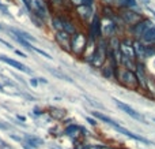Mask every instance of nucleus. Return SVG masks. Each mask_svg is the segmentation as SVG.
Wrapping results in <instances>:
<instances>
[{"mask_svg":"<svg viewBox=\"0 0 155 149\" xmlns=\"http://www.w3.org/2000/svg\"><path fill=\"white\" fill-rule=\"evenodd\" d=\"M91 114H93V116L95 118V119H99L102 123H106L107 126L113 127L116 131H118V133L123 134V136L128 137V138H131V140H135V141H137V142H142V144H144V145H153V141H150V140L144 138V137L140 136V134H135V133H132L131 130H128V129H125L124 126H121L120 123H117L116 120H113L112 118H109L107 115L101 114V112H97V111L91 112Z\"/></svg>","mask_w":155,"mask_h":149,"instance_id":"nucleus-1","label":"nucleus"},{"mask_svg":"<svg viewBox=\"0 0 155 149\" xmlns=\"http://www.w3.org/2000/svg\"><path fill=\"white\" fill-rule=\"evenodd\" d=\"M88 37L82 32H76L75 34L71 36V54L76 56H82L87 47Z\"/></svg>","mask_w":155,"mask_h":149,"instance_id":"nucleus-2","label":"nucleus"},{"mask_svg":"<svg viewBox=\"0 0 155 149\" xmlns=\"http://www.w3.org/2000/svg\"><path fill=\"white\" fill-rule=\"evenodd\" d=\"M107 52H109V47H107L106 41H99V44L95 47V51L93 54V57H91L90 64L93 67H102L107 57Z\"/></svg>","mask_w":155,"mask_h":149,"instance_id":"nucleus-3","label":"nucleus"},{"mask_svg":"<svg viewBox=\"0 0 155 149\" xmlns=\"http://www.w3.org/2000/svg\"><path fill=\"white\" fill-rule=\"evenodd\" d=\"M117 79L121 82V85H124L125 88H128V89H131V90H135V89L139 88V82H137V78H136L135 71L123 68L121 71H118Z\"/></svg>","mask_w":155,"mask_h":149,"instance_id":"nucleus-4","label":"nucleus"},{"mask_svg":"<svg viewBox=\"0 0 155 149\" xmlns=\"http://www.w3.org/2000/svg\"><path fill=\"white\" fill-rule=\"evenodd\" d=\"M30 4H31V12L30 14L38 16L45 22V19L49 16V10L45 0H30Z\"/></svg>","mask_w":155,"mask_h":149,"instance_id":"nucleus-5","label":"nucleus"},{"mask_svg":"<svg viewBox=\"0 0 155 149\" xmlns=\"http://www.w3.org/2000/svg\"><path fill=\"white\" fill-rule=\"evenodd\" d=\"M114 104L117 106V108H120L123 112H125L127 115H129L131 118H134L135 120H137V122H142V123H147V119H146L144 116H143L140 112H137L136 109H134L129 104H127V103H123V101H120V100H117V99H114Z\"/></svg>","mask_w":155,"mask_h":149,"instance_id":"nucleus-6","label":"nucleus"},{"mask_svg":"<svg viewBox=\"0 0 155 149\" xmlns=\"http://www.w3.org/2000/svg\"><path fill=\"white\" fill-rule=\"evenodd\" d=\"M88 37L93 38L94 41L99 40L102 37V19L97 14H94L93 19L90 22V26H88Z\"/></svg>","mask_w":155,"mask_h":149,"instance_id":"nucleus-7","label":"nucleus"},{"mask_svg":"<svg viewBox=\"0 0 155 149\" xmlns=\"http://www.w3.org/2000/svg\"><path fill=\"white\" fill-rule=\"evenodd\" d=\"M134 51L137 63H143L147 57H150L151 52H153L150 49V47H146L140 40H134Z\"/></svg>","mask_w":155,"mask_h":149,"instance_id":"nucleus-8","label":"nucleus"},{"mask_svg":"<svg viewBox=\"0 0 155 149\" xmlns=\"http://www.w3.org/2000/svg\"><path fill=\"white\" fill-rule=\"evenodd\" d=\"M153 26H154L153 21H150V19H147V18H143L140 22H137L135 26H132V34H134L135 40H140L142 36L146 33V30H148Z\"/></svg>","mask_w":155,"mask_h":149,"instance_id":"nucleus-9","label":"nucleus"},{"mask_svg":"<svg viewBox=\"0 0 155 149\" xmlns=\"http://www.w3.org/2000/svg\"><path fill=\"white\" fill-rule=\"evenodd\" d=\"M0 62L5 63V64H8V66H11L12 68H15V70H18V71H22V73H25V74L33 75V70H30V68L27 67V66H25L23 63L18 62V60H15V59H11V57H8L7 55L0 54Z\"/></svg>","mask_w":155,"mask_h":149,"instance_id":"nucleus-10","label":"nucleus"},{"mask_svg":"<svg viewBox=\"0 0 155 149\" xmlns=\"http://www.w3.org/2000/svg\"><path fill=\"white\" fill-rule=\"evenodd\" d=\"M121 19L125 22L127 25H131V26H135L137 22H140L143 19V16L140 15L139 12H135V11L129 10V8H125V10H121L120 14Z\"/></svg>","mask_w":155,"mask_h":149,"instance_id":"nucleus-11","label":"nucleus"},{"mask_svg":"<svg viewBox=\"0 0 155 149\" xmlns=\"http://www.w3.org/2000/svg\"><path fill=\"white\" fill-rule=\"evenodd\" d=\"M120 55L136 62V56H135V51H134V41L128 40V38L120 41Z\"/></svg>","mask_w":155,"mask_h":149,"instance_id":"nucleus-12","label":"nucleus"},{"mask_svg":"<svg viewBox=\"0 0 155 149\" xmlns=\"http://www.w3.org/2000/svg\"><path fill=\"white\" fill-rule=\"evenodd\" d=\"M63 134H64L65 137H68V138H71L74 142H76V141H79V140H82V126L76 125V123L68 125V126H65Z\"/></svg>","mask_w":155,"mask_h":149,"instance_id":"nucleus-13","label":"nucleus"},{"mask_svg":"<svg viewBox=\"0 0 155 149\" xmlns=\"http://www.w3.org/2000/svg\"><path fill=\"white\" fill-rule=\"evenodd\" d=\"M105 4L110 8H120V10H125V8H134L136 7V0H104Z\"/></svg>","mask_w":155,"mask_h":149,"instance_id":"nucleus-14","label":"nucleus"},{"mask_svg":"<svg viewBox=\"0 0 155 149\" xmlns=\"http://www.w3.org/2000/svg\"><path fill=\"white\" fill-rule=\"evenodd\" d=\"M54 40L61 49H64L65 52H71V36L68 33L56 32L54 33Z\"/></svg>","mask_w":155,"mask_h":149,"instance_id":"nucleus-15","label":"nucleus"},{"mask_svg":"<svg viewBox=\"0 0 155 149\" xmlns=\"http://www.w3.org/2000/svg\"><path fill=\"white\" fill-rule=\"evenodd\" d=\"M116 30H117V23L113 19L105 18L102 21V36H105L107 38H112V37H114Z\"/></svg>","mask_w":155,"mask_h":149,"instance_id":"nucleus-16","label":"nucleus"},{"mask_svg":"<svg viewBox=\"0 0 155 149\" xmlns=\"http://www.w3.org/2000/svg\"><path fill=\"white\" fill-rule=\"evenodd\" d=\"M135 74H136L137 82H139V88L147 90V82H148V77L146 74V68L143 66V63H136V70H135Z\"/></svg>","mask_w":155,"mask_h":149,"instance_id":"nucleus-17","label":"nucleus"},{"mask_svg":"<svg viewBox=\"0 0 155 149\" xmlns=\"http://www.w3.org/2000/svg\"><path fill=\"white\" fill-rule=\"evenodd\" d=\"M76 14L82 21H90L94 16L93 5H79L76 7Z\"/></svg>","mask_w":155,"mask_h":149,"instance_id":"nucleus-18","label":"nucleus"},{"mask_svg":"<svg viewBox=\"0 0 155 149\" xmlns=\"http://www.w3.org/2000/svg\"><path fill=\"white\" fill-rule=\"evenodd\" d=\"M7 32H8V33H11V34H14V36H16V37L23 38V40L29 41V43H37V38H35V37H33V36L30 34V33L25 32V30L18 29V27H8Z\"/></svg>","mask_w":155,"mask_h":149,"instance_id":"nucleus-19","label":"nucleus"},{"mask_svg":"<svg viewBox=\"0 0 155 149\" xmlns=\"http://www.w3.org/2000/svg\"><path fill=\"white\" fill-rule=\"evenodd\" d=\"M23 142L27 144L30 148H33V149H38L41 145H44V140L40 138V137H37V136H33V134H25Z\"/></svg>","mask_w":155,"mask_h":149,"instance_id":"nucleus-20","label":"nucleus"},{"mask_svg":"<svg viewBox=\"0 0 155 149\" xmlns=\"http://www.w3.org/2000/svg\"><path fill=\"white\" fill-rule=\"evenodd\" d=\"M49 115H51L52 119L63 122L65 119V116H67V111L63 108H59V107H51L49 108Z\"/></svg>","mask_w":155,"mask_h":149,"instance_id":"nucleus-21","label":"nucleus"},{"mask_svg":"<svg viewBox=\"0 0 155 149\" xmlns=\"http://www.w3.org/2000/svg\"><path fill=\"white\" fill-rule=\"evenodd\" d=\"M60 18H61V22H63V32L68 33L70 36L75 34V33L78 32V29H76L75 23H74V22L71 21V19L65 18V16H60Z\"/></svg>","mask_w":155,"mask_h":149,"instance_id":"nucleus-22","label":"nucleus"},{"mask_svg":"<svg viewBox=\"0 0 155 149\" xmlns=\"http://www.w3.org/2000/svg\"><path fill=\"white\" fill-rule=\"evenodd\" d=\"M140 41H142L144 45L146 44H154L155 43V26L150 27L148 30H146V33L142 36Z\"/></svg>","mask_w":155,"mask_h":149,"instance_id":"nucleus-23","label":"nucleus"},{"mask_svg":"<svg viewBox=\"0 0 155 149\" xmlns=\"http://www.w3.org/2000/svg\"><path fill=\"white\" fill-rule=\"evenodd\" d=\"M48 71L52 74V75L56 77V78L64 79V81H67V82H72V79H71L68 75H65L64 73H61V71H57V70H54V68H52V67H48Z\"/></svg>","mask_w":155,"mask_h":149,"instance_id":"nucleus-24","label":"nucleus"},{"mask_svg":"<svg viewBox=\"0 0 155 149\" xmlns=\"http://www.w3.org/2000/svg\"><path fill=\"white\" fill-rule=\"evenodd\" d=\"M52 27L54 29V32H63V22L60 15H56L52 18Z\"/></svg>","mask_w":155,"mask_h":149,"instance_id":"nucleus-25","label":"nucleus"},{"mask_svg":"<svg viewBox=\"0 0 155 149\" xmlns=\"http://www.w3.org/2000/svg\"><path fill=\"white\" fill-rule=\"evenodd\" d=\"M72 3V5L79 7V5H93L94 0H70Z\"/></svg>","mask_w":155,"mask_h":149,"instance_id":"nucleus-26","label":"nucleus"},{"mask_svg":"<svg viewBox=\"0 0 155 149\" xmlns=\"http://www.w3.org/2000/svg\"><path fill=\"white\" fill-rule=\"evenodd\" d=\"M29 18H30V21L34 22V25L37 27H44V21H42V19H40L38 16L33 15V14H29Z\"/></svg>","mask_w":155,"mask_h":149,"instance_id":"nucleus-27","label":"nucleus"},{"mask_svg":"<svg viewBox=\"0 0 155 149\" xmlns=\"http://www.w3.org/2000/svg\"><path fill=\"white\" fill-rule=\"evenodd\" d=\"M31 51H34V52H37L38 55H41V56H44V57H46V59H52V56L48 54V52H45V51H42V49H40V48H37V47H31Z\"/></svg>","mask_w":155,"mask_h":149,"instance_id":"nucleus-28","label":"nucleus"},{"mask_svg":"<svg viewBox=\"0 0 155 149\" xmlns=\"http://www.w3.org/2000/svg\"><path fill=\"white\" fill-rule=\"evenodd\" d=\"M74 149H88V144H86L83 140H79V141L74 142Z\"/></svg>","mask_w":155,"mask_h":149,"instance_id":"nucleus-29","label":"nucleus"},{"mask_svg":"<svg viewBox=\"0 0 155 149\" xmlns=\"http://www.w3.org/2000/svg\"><path fill=\"white\" fill-rule=\"evenodd\" d=\"M8 136H10L11 140L19 142V144H22V142H23V137H21V136H15V134H8Z\"/></svg>","mask_w":155,"mask_h":149,"instance_id":"nucleus-30","label":"nucleus"},{"mask_svg":"<svg viewBox=\"0 0 155 149\" xmlns=\"http://www.w3.org/2000/svg\"><path fill=\"white\" fill-rule=\"evenodd\" d=\"M33 115H34V116H42L44 111L41 108H38V107H35V108L33 109Z\"/></svg>","mask_w":155,"mask_h":149,"instance_id":"nucleus-31","label":"nucleus"},{"mask_svg":"<svg viewBox=\"0 0 155 149\" xmlns=\"http://www.w3.org/2000/svg\"><path fill=\"white\" fill-rule=\"evenodd\" d=\"M0 44H2V45H4L5 48H8V49H12V44H10L8 41L3 40V38H0Z\"/></svg>","mask_w":155,"mask_h":149,"instance_id":"nucleus-32","label":"nucleus"},{"mask_svg":"<svg viewBox=\"0 0 155 149\" xmlns=\"http://www.w3.org/2000/svg\"><path fill=\"white\" fill-rule=\"evenodd\" d=\"M0 149H12L7 142H4L2 138H0Z\"/></svg>","mask_w":155,"mask_h":149,"instance_id":"nucleus-33","label":"nucleus"},{"mask_svg":"<svg viewBox=\"0 0 155 149\" xmlns=\"http://www.w3.org/2000/svg\"><path fill=\"white\" fill-rule=\"evenodd\" d=\"M29 84H30V85H31V86H33V88H37V86H38V85H40V84H38V79H37V78H30Z\"/></svg>","mask_w":155,"mask_h":149,"instance_id":"nucleus-34","label":"nucleus"},{"mask_svg":"<svg viewBox=\"0 0 155 149\" xmlns=\"http://www.w3.org/2000/svg\"><path fill=\"white\" fill-rule=\"evenodd\" d=\"M11 129V126H8V125H5V123H3V122H0V130H4V131H8Z\"/></svg>","mask_w":155,"mask_h":149,"instance_id":"nucleus-35","label":"nucleus"},{"mask_svg":"<svg viewBox=\"0 0 155 149\" xmlns=\"http://www.w3.org/2000/svg\"><path fill=\"white\" fill-rule=\"evenodd\" d=\"M86 120H87L88 123H90L91 126H97V120L94 119V118H90V116H86Z\"/></svg>","mask_w":155,"mask_h":149,"instance_id":"nucleus-36","label":"nucleus"},{"mask_svg":"<svg viewBox=\"0 0 155 149\" xmlns=\"http://www.w3.org/2000/svg\"><path fill=\"white\" fill-rule=\"evenodd\" d=\"M14 52H15V54H16V55H18V56H21V57H27V55H26V54H25V52L19 51V49H15V51H14Z\"/></svg>","mask_w":155,"mask_h":149,"instance_id":"nucleus-37","label":"nucleus"},{"mask_svg":"<svg viewBox=\"0 0 155 149\" xmlns=\"http://www.w3.org/2000/svg\"><path fill=\"white\" fill-rule=\"evenodd\" d=\"M16 119H18L19 120V122H22V123H25V122H26V118H25V116H22V115H16Z\"/></svg>","mask_w":155,"mask_h":149,"instance_id":"nucleus-38","label":"nucleus"},{"mask_svg":"<svg viewBox=\"0 0 155 149\" xmlns=\"http://www.w3.org/2000/svg\"><path fill=\"white\" fill-rule=\"evenodd\" d=\"M12 75H14V77H15V78H16V79H18V81H19V82H21V84L26 85V82H25V81H23V78H21V77H19V75H16V74H14V73H12Z\"/></svg>","mask_w":155,"mask_h":149,"instance_id":"nucleus-39","label":"nucleus"},{"mask_svg":"<svg viewBox=\"0 0 155 149\" xmlns=\"http://www.w3.org/2000/svg\"><path fill=\"white\" fill-rule=\"evenodd\" d=\"M38 79V84H48V79H45V78H42V77H40V78H37Z\"/></svg>","mask_w":155,"mask_h":149,"instance_id":"nucleus-40","label":"nucleus"},{"mask_svg":"<svg viewBox=\"0 0 155 149\" xmlns=\"http://www.w3.org/2000/svg\"><path fill=\"white\" fill-rule=\"evenodd\" d=\"M21 147L23 148V149H33V148H30L27 144H25V142H22V144H21Z\"/></svg>","mask_w":155,"mask_h":149,"instance_id":"nucleus-41","label":"nucleus"},{"mask_svg":"<svg viewBox=\"0 0 155 149\" xmlns=\"http://www.w3.org/2000/svg\"><path fill=\"white\" fill-rule=\"evenodd\" d=\"M140 2H142L144 5H150V0H140Z\"/></svg>","mask_w":155,"mask_h":149,"instance_id":"nucleus-42","label":"nucleus"},{"mask_svg":"<svg viewBox=\"0 0 155 149\" xmlns=\"http://www.w3.org/2000/svg\"><path fill=\"white\" fill-rule=\"evenodd\" d=\"M101 149H116V148H112V147H106V145H102Z\"/></svg>","mask_w":155,"mask_h":149,"instance_id":"nucleus-43","label":"nucleus"},{"mask_svg":"<svg viewBox=\"0 0 155 149\" xmlns=\"http://www.w3.org/2000/svg\"><path fill=\"white\" fill-rule=\"evenodd\" d=\"M0 92H2V93H5V90H4V86H3L2 84H0Z\"/></svg>","mask_w":155,"mask_h":149,"instance_id":"nucleus-44","label":"nucleus"},{"mask_svg":"<svg viewBox=\"0 0 155 149\" xmlns=\"http://www.w3.org/2000/svg\"><path fill=\"white\" fill-rule=\"evenodd\" d=\"M51 149H60V148H56V147H51Z\"/></svg>","mask_w":155,"mask_h":149,"instance_id":"nucleus-45","label":"nucleus"},{"mask_svg":"<svg viewBox=\"0 0 155 149\" xmlns=\"http://www.w3.org/2000/svg\"><path fill=\"white\" fill-rule=\"evenodd\" d=\"M3 29H4V27H3V26H2V23H0V30H3Z\"/></svg>","mask_w":155,"mask_h":149,"instance_id":"nucleus-46","label":"nucleus"},{"mask_svg":"<svg viewBox=\"0 0 155 149\" xmlns=\"http://www.w3.org/2000/svg\"><path fill=\"white\" fill-rule=\"evenodd\" d=\"M118 149H128V148H118Z\"/></svg>","mask_w":155,"mask_h":149,"instance_id":"nucleus-47","label":"nucleus"},{"mask_svg":"<svg viewBox=\"0 0 155 149\" xmlns=\"http://www.w3.org/2000/svg\"><path fill=\"white\" fill-rule=\"evenodd\" d=\"M153 120H154V122H155V118H153Z\"/></svg>","mask_w":155,"mask_h":149,"instance_id":"nucleus-48","label":"nucleus"}]
</instances>
